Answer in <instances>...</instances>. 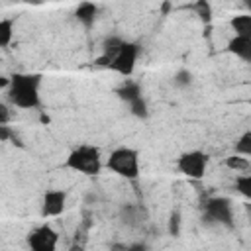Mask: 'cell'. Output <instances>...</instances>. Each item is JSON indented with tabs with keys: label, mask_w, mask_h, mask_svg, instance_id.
Returning <instances> with one entry per match:
<instances>
[{
	"label": "cell",
	"mask_w": 251,
	"mask_h": 251,
	"mask_svg": "<svg viewBox=\"0 0 251 251\" xmlns=\"http://www.w3.org/2000/svg\"><path fill=\"white\" fill-rule=\"evenodd\" d=\"M39 75H29V73H18L10 76V86H8V98L14 106L31 110L39 104Z\"/></svg>",
	"instance_id": "6da1fadb"
},
{
	"label": "cell",
	"mask_w": 251,
	"mask_h": 251,
	"mask_svg": "<svg viewBox=\"0 0 251 251\" xmlns=\"http://www.w3.org/2000/svg\"><path fill=\"white\" fill-rule=\"evenodd\" d=\"M65 167H69L71 171L82 173V175H96L102 169V161H100V151L98 147L92 145H78L76 149L71 151V155L65 161Z\"/></svg>",
	"instance_id": "7a4b0ae2"
},
{
	"label": "cell",
	"mask_w": 251,
	"mask_h": 251,
	"mask_svg": "<svg viewBox=\"0 0 251 251\" xmlns=\"http://www.w3.org/2000/svg\"><path fill=\"white\" fill-rule=\"evenodd\" d=\"M106 167L124 176V178H137L139 175V157H137V151L129 149V147H120V149H114L108 157V163Z\"/></svg>",
	"instance_id": "3957f363"
},
{
	"label": "cell",
	"mask_w": 251,
	"mask_h": 251,
	"mask_svg": "<svg viewBox=\"0 0 251 251\" xmlns=\"http://www.w3.org/2000/svg\"><path fill=\"white\" fill-rule=\"evenodd\" d=\"M137 55H139V47L131 41H122L120 49L116 51V55L112 57L108 69H112L114 73L122 75V76H129L135 69L137 63Z\"/></svg>",
	"instance_id": "277c9868"
},
{
	"label": "cell",
	"mask_w": 251,
	"mask_h": 251,
	"mask_svg": "<svg viewBox=\"0 0 251 251\" xmlns=\"http://www.w3.org/2000/svg\"><path fill=\"white\" fill-rule=\"evenodd\" d=\"M206 165H208V157L202 151H188L182 153L176 161V167L182 175H186L188 178H202L206 173Z\"/></svg>",
	"instance_id": "5b68a950"
},
{
	"label": "cell",
	"mask_w": 251,
	"mask_h": 251,
	"mask_svg": "<svg viewBox=\"0 0 251 251\" xmlns=\"http://www.w3.org/2000/svg\"><path fill=\"white\" fill-rule=\"evenodd\" d=\"M206 210V218L210 222L216 224H224V226H231L233 222V210H231V202L227 198H210L204 204Z\"/></svg>",
	"instance_id": "8992f818"
},
{
	"label": "cell",
	"mask_w": 251,
	"mask_h": 251,
	"mask_svg": "<svg viewBox=\"0 0 251 251\" xmlns=\"http://www.w3.org/2000/svg\"><path fill=\"white\" fill-rule=\"evenodd\" d=\"M27 245L33 251H53L57 247V231L49 226H39L27 235Z\"/></svg>",
	"instance_id": "52a82bcc"
},
{
	"label": "cell",
	"mask_w": 251,
	"mask_h": 251,
	"mask_svg": "<svg viewBox=\"0 0 251 251\" xmlns=\"http://www.w3.org/2000/svg\"><path fill=\"white\" fill-rule=\"evenodd\" d=\"M65 206H67V194H65V190H47L43 194L41 214L43 216H59V214H63Z\"/></svg>",
	"instance_id": "ba28073f"
},
{
	"label": "cell",
	"mask_w": 251,
	"mask_h": 251,
	"mask_svg": "<svg viewBox=\"0 0 251 251\" xmlns=\"http://www.w3.org/2000/svg\"><path fill=\"white\" fill-rule=\"evenodd\" d=\"M227 51L243 61H249L251 59V35H235L227 43Z\"/></svg>",
	"instance_id": "9c48e42d"
},
{
	"label": "cell",
	"mask_w": 251,
	"mask_h": 251,
	"mask_svg": "<svg viewBox=\"0 0 251 251\" xmlns=\"http://www.w3.org/2000/svg\"><path fill=\"white\" fill-rule=\"evenodd\" d=\"M96 12H98L96 4H92V2H82V4H78V8H76L75 14H76V20H78L84 27H90V25L94 24Z\"/></svg>",
	"instance_id": "30bf717a"
},
{
	"label": "cell",
	"mask_w": 251,
	"mask_h": 251,
	"mask_svg": "<svg viewBox=\"0 0 251 251\" xmlns=\"http://www.w3.org/2000/svg\"><path fill=\"white\" fill-rule=\"evenodd\" d=\"M116 94H118L122 100L131 102V100H135V98L141 96V88H139L137 82H133V80H126V82L116 90Z\"/></svg>",
	"instance_id": "8fae6325"
},
{
	"label": "cell",
	"mask_w": 251,
	"mask_h": 251,
	"mask_svg": "<svg viewBox=\"0 0 251 251\" xmlns=\"http://www.w3.org/2000/svg\"><path fill=\"white\" fill-rule=\"evenodd\" d=\"M231 27H233L235 35H251V16H247V14L235 16L231 20Z\"/></svg>",
	"instance_id": "7c38bea8"
},
{
	"label": "cell",
	"mask_w": 251,
	"mask_h": 251,
	"mask_svg": "<svg viewBox=\"0 0 251 251\" xmlns=\"http://www.w3.org/2000/svg\"><path fill=\"white\" fill-rule=\"evenodd\" d=\"M14 37V22L0 20V47H8Z\"/></svg>",
	"instance_id": "4fadbf2b"
},
{
	"label": "cell",
	"mask_w": 251,
	"mask_h": 251,
	"mask_svg": "<svg viewBox=\"0 0 251 251\" xmlns=\"http://www.w3.org/2000/svg\"><path fill=\"white\" fill-rule=\"evenodd\" d=\"M226 165H227L231 171H243V173H245V171L249 169V159H247L245 155L241 157V155L237 153V157H235V155H233V157H227V159H226Z\"/></svg>",
	"instance_id": "5bb4252c"
},
{
	"label": "cell",
	"mask_w": 251,
	"mask_h": 251,
	"mask_svg": "<svg viewBox=\"0 0 251 251\" xmlns=\"http://www.w3.org/2000/svg\"><path fill=\"white\" fill-rule=\"evenodd\" d=\"M235 153H239V155H251V133L249 131H245L239 137V141L235 143Z\"/></svg>",
	"instance_id": "9a60e30c"
},
{
	"label": "cell",
	"mask_w": 251,
	"mask_h": 251,
	"mask_svg": "<svg viewBox=\"0 0 251 251\" xmlns=\"http://www.w3.org/2000/svg\"><path fill=\"white\" fill-rule=\"evenodd\" d=\"M127 104H129V110H131L133 116H139V118H145L147 116V104H145V100L141 96L135 98V100H131V102H127Z\"/></svg>",
	"instance_id": "2e32d148"
},
{
	"label": "cell",
	"mask_w": 251,
	"mask_h": 251,
	"mask_svg": "<svg viewBox=\"0 0 251 251\" xmlns=\"http://www.w3.org/2000/svg\"><path fill=\"white\" fill-rule=\"evenodd\" d=\"M235 184H237V190H239L245 198L251 196V176H249V175H241V176H237V178H235Z\"/></svg>",
	"instance_id": "e0dca14e"
},
{
	"label": "cell",
	"mask_w": 251,
	"mask_h": 251,
	"mask_svg": "<svg viewBox=\"0 0 251 251\" xmlns=\"http://www.w3.org/2000/svg\"><path fill=\"white\" fill-rule=\"evenodd\" d=\"M194 10H196V14H198L204 22H208V20H210V16H212V10H210V6H208V2H206V0H198V2L194 4Z\"/></svg>",
	"instance_id": "ac0fdd59"
},
{
	"label": "cell",
	"mask_w": 251,
	"mask_h": 251,
	"mask_svg": "<svg viewBox=\"0 0 251 251\" xmlns=\"http://www.w3.org/2000/svg\"><path fill=\"white\" fill-rule=\"evenodd\" d=\"M178 226H180V214L178 212H173L171 218H169V231L173 235H176L178 233Z\"/></svg>",
	"instance_id": "d6986e66"
},
{
	"label": "cell",
	"mask_w": 251,
	"mask_h": 251,
	"mask_svg": "<svg viewBox=\"0 0 251 251\" xmlns=\"http://www.w3.org/2000/svg\"><path fill=\"white\" fill-rule=\"evenodd\" d=\"M12 137H14V131L8 127V124H2V126H0V141L12 139Z\"/></svg>",
	"instance_id": "ffe728a7"
},
{
	"label": "cell",
	"mask_w": 251,
	"mask_h": 251,
	"mask_svg": "<svg viewBox=\"0 0 251 251\" xmlns=\"http://www.w3.org/2000/svg\"><path fill=\"white\" fill-rule=\"evenodd\" d=\"M190 82V73L188 71H178L176 73V84H188Z\"/></svg>",
	"instance_id": "44dd1931"
},
{
	"label": "cell",
	"mask_w": 251,
	"mask_h": 251,
	"mask_svg": "<svg viewBox=\"0 0 251 251\" xmlns=\"http://www.w3.org/2000/svg\"><path fill=\"white\" fill-rule=\"evenodd\" d=\"M10 122V110L0 102V126L2 124H8Z\"/></svg>",
	"instance_id": "7402d4cb"
},
{
	"label": "cell",
	"mask_w": 251,
	"mask_h": 251,
	"mask_svg": "<svg viewBox=\"0 0 251 251\" xmlns=\"http://www.w3.org/2000/svg\"><path fill=\"white\" fill-rule=\"evenodd\" d=\"M8 86H10V78L0 76V88H8Z\"/></svg>",
	"instance_id": "603a6c76"
},
{
	"label": "cell",
	"mask_w": 251,
	"mask_h": 251,
	"mask_svg": "<svg viewBox=\"0 0 251 251\" xmlns=\"http://www.w3.org/2000/svg\"><path fill=\"white\" fill-rule=\"evenodd\" d=\"M24 2H27V4H41L43 0H24Z\"/></svg>",
	"instance_id": "cb8c5ba5"
}]
</instances>
